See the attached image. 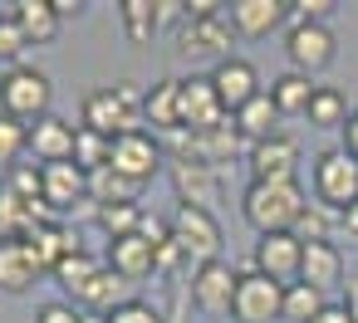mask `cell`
Segmentation results:
<instances>
[{
	"instance_id": "cell-22",
	"label": "cell",
	"mask_w": 358,
	"mask_h": 323,
	"mask_svg": "<svg viewBox=\"0 0 358 323\" xmlns=\"http://www.w3.org/2000/svg\"><path fill=\"white\" fill-rule=\"evenodd\" d=\"M25 240H30V250L40 255L45 274H55V264H59V260H69V255H79V250H84V245H79V235H74L69 225H59V220H45V225H35Z\"/></svg>"
},
{
	"instance_id": "cell-29",
	"label": "cell",
	"mask_w": 358,
	"mask_h": 323,
	"mask_svg": "<svg viewBox=\"0 0 358 323\" xmlns=\"http://www.w3.org/2000/svg\"><path fill=\"white\" fill-rule=\"evenodd\" d=\"M118 15H123V30H128V40H133V45H148V40L157 35V25H162L157 0H123Z\"/></svg>"
},
{
	"instance_id": "cell-5",
	"label": "cell",
	"mask_w": 358,
	"mask_h": 323,
	"mask_svg": "<svg viewBox=\"0 0 358 323\" xmlns=\"http://www.w3.org/2000/svg\"><path fill=\"white\" fill-rule=\"evenodd\" d=\"M314 196L329 211H348L358 201V157H348L343 147L319 152L314 157Z\"/></svg>"
},
{
	"instance_id": "cell-6",
	"label": "cell",
	"mask_w": 358,
	"mask_h": 323,
	"mask_svg": "<svg viewBox=\"0 0 358 323\" xmlns=\"http://www.w3.org/2000/svg\"><path fill=\"white\" fill-rule=\"evenodd\" d=\"M280 308H285V284H275V279H265V274L245 269V274H241V284H236L231 318H236V323H275V318H280Z\"/></svg>"
},
{
	"instance_id": "cell-27",
	"label": "cell",
	"mask_w": 358,
	"mask_h": 323,
	"mask_svg": "<svg viewBox=\"0 0 358 323\" xmlns=\"http://www.w3.org/2000/svg\"><path fill=\"white\" fill-rule=\"evenodd\" d=\"M138 196H143V181H128L113 167L89 172V201H99V206H138Z\"/></svg>"
},
{
	"instance_id": "cell-42",
	"label": "cell",
	"mask_w": 358,
	"mask_h": 323,
	"mask_svg": "<svg viewBox=\"0 0 358 323\" xmlns=\"http://www.w3.org/2000/svg\"><path fill=\"white\" fill-rule=\"evenodd\" d=\"M309 323H353V318L343 313V303H324V308H319V313H314Z\"/></svg>"
},
{
	"instance_id": "cell-40",
	"label": "cell",
	"mask_w": 358,
	"mask_h": 323,
	"mask_svg": "<svg viewBox=\"0 0 358 323\" xmlns=\"http://www.w3.org/2000/svg\"><path fill=\"white\" fill-rule=\"evenodd\" d=\"M334 15V0H294V20H309V25H324Z\"/></svg>"
},
{
	"instance_id": "cell-32",
	"label": "cell",
	"mask_w": 358,
	"mask_h": 323,
	"mask_svg": "<svg viewBox=\"0 0 358 323\" xmlns=\"http://www.w3.org/2000/svg\"><path fill=\"white\" fill-rule=\"evenodd\" d=\"M314 128H343L348 123V108H343V93L338 89H314V103H309V113H304Z\"/></svg>"
},
{
	"instance_id": "cell-7",
	"label": "cell",
	"mask_w": 358,
	"mask_h": 323,
	"mask_svg": "<svg viewBox=\"0 0 358 323\" xmlns=\"http://www.w3.org/2000/svg\"><path fill=\"white\" fill-rule=\"evenodd\" d=\"M226 118H231V113L221 108L211 74L182 79V133H211V128H221Z\"/></svg>"
},
{
	"instance_id": "cell-43",
	"label": "cell",
	"mask_w": 358,
	"mask_h": 323,
	"mask_svg": "<svg viewBox=\"0 0 358 323\" xmlns=\"http://www.w3.org/2000/svg\"><path fill=\"white\" fill-rule=\"evenodd\" d=\"M343 152L348 157H358V108L348 113V123H343Z\"/></svg>"
},
{
	"instance_id": "cell-8",
	"label": "cell",
	"mask_w": 358,
	"mask_h": 323,
	"mask_svg": "<svg viewBox=\"0 0 358 323\" xmlns=\"http://www.w3.org/2000/svg\"><path fill=\"white\" fill-rule=\"evenodd\" d=\"M113 172H123L128 181H152L157 167H162V142L143 128V133H128V137H113V157H108Z\"/></svg>"
},
{
	"instance_id": "cell-2",
	"label": "cell",
	"mask_w": 358,
	"mask_h": 323,
	"mask_svg": "<svg viewBox=\"0 0 358 323\" xmlns=\"http://www.w3.org/2000/svg\"><path fill=\"white\" fill-rule=\"evenodd\" d=\"M143 103L148 93H138L128 79L123 84H108V89H94L84 98V128L89 133H103V137H128V133H143Z\"/></svg>"
},
{
	"instance_id": "cell-3",
	"label": "cell",
	"mask_w": 358,
	"mask_h": 323,
	"mask_svg": "<svg viewBox=\"0 0 358 323\" xmlns=\"http://www.w3.org/2000/svg\"><path fill=\"white\" fill-rule=\"evenodd\" d=\"M50 98H55V84L50 74H40L35 64H15L6 79H0V113H10L15 123H40L50 113Z\"/></svg>"
},
{
	"instance_id": "cell-10",
	"label": "cell",
	"mask_w": 358,
	"mask_h": 323,
	"mask_svg": "<svg viewBox=\"0 0 358 323\" xmlns=\"http://www.w3.org/2000/svg\"><path fill=\"white\" fill-rule=\"evenodd\" d=\"M187 284H192V303H196L201 313H231L241 274H236L226 260H211V264L192 269V274H187Z\"/></svg>"
},
{
	"instance_id": "cell-44",
	"label": "cell",
	"mask_w": 358,
	"mask_h": 323,
	"mask_svg": "<svg viewBox=\"0 0 358 323\" xmlns=\"http://www.w3.org/2000/svg\"><path fill=\"white\" fill-rule=\"evenodd\" d=\"M338 220H343V230H348V235L358 240V201H353L348 211H338Z\"/></svg>"
},
{
	"instance_id": "cell-20",
	"label": "cell",
	"mask_w": 358,
	"mask_h": 323,
	"mask_svg": "<svg viewBox=\"0 0 358 323\" xmlns=\"http://www.w3.org/2000/svg\"><path fill=\"white\" fill-rule=\"evenodd\" d=\"M285 15H289L285 0H236V6H231V30L245 35V40H260V35L280 30Z\"/></svg>"
},
{
	"instance_id": "cell-18",
	"label": "cell",
	"mask_w": 358,
	"mask_h": 323,
	"mask_svg": "<svg viewBox=\"0 0 358 323\" xmlns=\"http://www.w3.org/2000/svg\"><path fill=\"white\" fill-rule=\"evenodd\" d=\"M294 167H299V147L285 133L250 147V181H294Z\"/></svg>"
},
{
	"instance_id": "cell-30",
	"label": "cell",
	"mask_w": 358,
	"mask_h": 323,
	"mask_svg": "<svg viewBox=\"0 0 358 323\" xmlns=\"http://www.w3.org/2000/svg\"><path fill=\"white\" fill-rule=\"evenodd\" d=\"M79 303H84L89 313H113L118 303H128V279H123V274H113V269L103 264V274L89 284V294H84Z\"/></svg>"
},
{
	"instance_id": "cell-35",
	"label": "cell",
	"mask_w": 358,
	"mask_h": 323,
	"mask_svg": "<svg viewBox=\"0 0 358 323\" xmlns=\"http://www.w3.org/2000/svg\"><path fill=\"white\" fill-rule=\"evenodd\" d=\"M0 186L15 191L20 201H45V172H40V167H25V162H20V167H10Z\"/></svg>"
},
{
	"instance_id": "cell-41",
	"label": "cell",
	"mask_w": 358,
	"mask_h": 323,
	"mask_svg": "<svg viewBox=\"0 0 358 323\" xmlns=\"http://www.w3.org/2000/svg\"><path fill=\"white\" fill-rule=\"evenodd\" d=\"M35 323H84V313H79L74 303H40Z\"/></svg>"
},
{
	"instance_id": "cell-19",
	"label": "cell",
	"mask_w": 358,
	"mask_h": 323,
	"mask_svg": "<svg viewBox=\"0 0 358 323\" xmlns=\"http://www.w3.org/2000/svg\"><path fill=\"white\" fill-rule=\"evenodd\" d=\"M157 240H148V235H123V240H108V269L113 274H123L128 284L133 279H148L152 269H157Z\"/></svg>"
},
{
	"instance_id": "cell-11",
	"label": "cell",
	"mask_w": 358,
	"mask_h": 323,
	"mask_svg": "<svg viewBox=\"0 0 358 323\" xmlns=\"http://www.w3.org/2000/svg\"><path fill=\"white\" fill-rule=\"evenodd\" d=\"M285 50H289V64H294L299 74H319V69L334 59V30H329V25L294 20V25H289V40H285Z\"/></svg>"
},
{
	"instance_id": "cell-34",
	"label": "cell",
	"mask_w": 358,
	"mask_h": 323,
	"mask_svg": "<svg viewBox=\"0 0 358 323\" xmlns=\"http://www.w3.org/2000/svg\"><path fill=\"white\" fill-rule=\"evenodd\" d=\"M25 147H30V128L15 123L10 113H0V172L20 167V152H25Z\"/></svg>"
},
{
	"instance_id": "cell-25",
	"label": "cell",
	"mask_w": 358,
	"mask_h": 323,
	"mask_svg": "<svg viewBox=\"0 0 358 323\" xmlns=\"http://www.w3.org/2000/svg\"><path fill=\"white\" fill-rule=\"evenodd\" d=\"M10 15H15V25H20V35L30 40V45H50L55 35H59V15H55V0H15L10 6Z\"/></svg>"
},
{
	"instance_id": "cell-24",
	"label": "cell",
	"mask_w": 358,
	"mask_h": 323,
	"mask_svg": "<svg viewBox=\"0 0 358 323\" xmlns=\"http://www.w3.org/2000/svg\"><path fill=\"white\" fill-rule=\"evenodd\" d=\"M143 118L157 128V133H182V79H162L148 89V103H143Z\"/></svg>"
},
{
	"instance_id": "cell-45",
	"label": "cell",
	"mask_w": 358,
	"mask_h": 323,
	"mask_svg": "<svg viewBox=\"0 0 358 323\" xmlns=\"http://www.w3.org/2000/svg\"><path fill=\"white\" fill-rule=\"evenodd\" d=\"M343 313L358 323V279H353V284H348V294H343Z\"/></svg>"
},
{
	"instance_id": "cell-9",
	"label": "cell",
	"mask_w": 358,
	"mask_h": 323,
	"mask_svg": "<svg viewBox=\"0 0 358 323\" xmlns=\"http://www.w3.org/2000/svg\"><path fill=\"white\" fill-rule=\"evenodd\" d=\"M299 260H304V240L285 230V235H260L255 240L250 269L265 274V279H275V284H294L299 279Z\"/></svg>"
},
{
	"instance_id": "cell-1",
	"label": "cell",
	"mask_w": 358,
	"mask_h": 323,
	"mask_svg": "<svg viewBox=\"0 0 358 323\" xmlns=\"http://www.w3.org/2000/svg\"><path fill=\"white\" fill-rule=\"evenodd\" d=\"M304 191L299 181H250L245 196H241V211L245 220L260 230V235H294V220L304 216Z\"/></svg>"
},
{
	"instance_id": "cell-39",
	"label": "cell",
	"mask_w": 358,
	"mask_h": 323,
	"mask_svg": "<svg viewBox=\"0 0 358 323\" xmlns=\"http://www.w3.org/2000/svg\"><path fill=\"white\" fill-rule=\"evenodd\" d=\"M108 323H162V313L152 303H143V299H128V303H118L108 313Z\"/></svg>"
},
{
	"instance_id": "cell-46",
	"label": "cell",
	"mask_w": 358,
	"mask_h": 323,
	"mask_svg": "<svg viewBox=\"0 0 358 323\" xmlns=\"http://www.w3.org/2000/svg\"><path fill=\"white\" fill-rule=\"evenodd\" d=\"M84 323H108V313H84Z\"/></svg>"
},
{
	"instance_id": "cell-21",
	"label": "cell",
	"mask_w": 358,
	"mask_h": 323,
	"mask_svg": "<svg viewBox=\"0 0 358 323\" xmlns=\"http://www.w3.org/2000/svg\"><path fill=\"white\" fill-rule=\"evenodd\" d=\"M231 123H236V133H241L250 147H260V142L280 137V108H275V98H270V93H255L241 113H231Z\"/></svg>"
},
{
	"instance_id": "cell-15",
	"label": "cell",
	"mask_w": 358,
	"mask_h": 323,
	"mask_svg": "<svg viewBox=\"0 0 358 323\" xmlns=\"http://www.w3.org/2000/svg\"><path fill=\"white\" fill-rule=\"evenodd\" d=\"M182 45V54L187 59H196V54H206V59H231V25L221 20V15H206V20H187L182 25V35H177Z\"/></svg>"
},
{
	"instance_id": "cell-38",
	"label": "cell",
	"mask_w": 358,
	"mask_h": 323,
	"mask_svg": "<svg viewBox=\"0 0 358 323\" xmlns=\"http://www.w3.org/2000/svg\"><path fill=\"white\" fill-rule=\"evenodd\" d=\"M25 35H20V25H15V15H0V64H10L15 69V59L25 54Z\"/></svg>"
},
{
	"instance_id": "cell-28",
	"label": "cell",
	"mask_w": 358,
	"mask_h": 323,
	"mask_svg": "<svg viewBox=\"0 0 358 323\" xmlns=\"http://www.w3.org/2000/svg\"><path fill=\"white\" fill-rule=\"evenodd\" d=\"M103 274V260L99 255H89V250H79V255H69V260H59L55 264V279L64 284V294H74V299H84L89 294V284Z\"/></svg>"
},
{
	"instance_id": "cell-17",
	"label": "cell",
	"mask_w": 358,
	"mask_h": 323,
	"mask_svg": "<svg viewBox=\"0 0 358 323\" xmlns=\"http://www.w3.org/2000/svg\"><path fill=\"white\" fill-rule=\"evenodd\" d=\"M74 137H79V128L64 123V118H55V113H45L40 123H30V152H35L45 167L74 162Z\"/></svg>"
},
{
	"instance_id": "cell-14",
	"label": "cell",
	"mask_w": 358,
	"mask_h": 323,
	"mask_svg": "<svg viewBox=\"0 0 358 323\" xmlns=\"http://www.w3.org/2000/svg\"><path fill=\"white\" fill-rule=\"evenodd\" d=\"M45 172V206L55 216H69L79 201H89V172L74 167V162H55V167H40Z\"/></svg>"
},
{
	"instance_id": "cell-36",
	"label": "cell",
	"mask_w": 358,
	"mask_h": 323,
	"mask_svg": "<svg viewBox=\"0 0 358 323\" xmlns=\"http://www.w3.org/2000/svg\"><path fill=\"white\" fill-rule=\"evenodd\" d=\"M99 225H103L113 240L138 235V225H143V206H99Z\"/></svg>"
},
{
	"instance_id": "cell-13",
	"label": "cell",
	"mask_w": 358,
	"mask_h": 323,
	"mask_svg": "<svg viewBox=\"0 0 358 323\" xmlns=\"http://www.w3.org/2000/svg\"><path fill=\"white\" fill-rule=\"evenodd\" d=\"M40 274L45 264L30 250V240H0V294H25L40 284Z\"/></svg>"
},
{
	"instance_id": "cell-37",
	"label": "cell",
	"mask_w": 358,
	"mask_h": 323,
	"mask_svg": "<svg viewBox=\"0 0 358 323\" xmlns=\"http://www.w3.org/2000/svg\"><path fill=\"white\" fill-rule=\"evenodd\" d=\"M329 230H334V211L324 206V201H309L304 206V216L294 220V235L309 245V240H329Z\"/></svg>"
},
{
	"instance_id": "cell-26",
	"label": "cell",
	"mask_w": 358,
	"mask_h": 323,
	"mask_svg": "<svg viewBox=\"0 0 358 323\" xmlns=\"http://www.w3.org/2000/svg\"><path fill=\"white\" fill-rule=\"evenodd\" d=\"M314 89H319V84H309V74L289 69V74H280V79L270 84V98H275L280 118H304L309 103H314Z\"/></svg>"
},
{
	"instance_id": "cell-16",
	"label": "cell",
	"mask_w": 358,
	"mask_h": 323,
	"mask_svg": "<svg viewBox=\"0 0 358 323\" xmlns=\"http://www.w3.org/2000/svg\"><path fill=\"white\" fill-rule=\"evenodd\" d=\"M211 84H216V98H221V108H226V113H241L255 93H265V89H260V79H255V69H250L245 59H236V54L216 64Z\"/></svg>"
},
{
	"instance_id": "cell-33",
	"label": "cell",
	"mask_w": 358,
	"mask_h": 323,
	"mask_svg": "<svg viewBox=\"0 0 358 323\" xmlns=\"http://www.w3.org/2000/svg\"><path fill=\"white\" fill-rule=\"evenodd\" d=\"M108 157H113V137L79 128V137H74V167H84V172H99V167H108Z\"/></svg>"
},
{
	"instance_id": "cell-4",
	"label": "cell",
	"mask_w": 358,
	"mask_h": 323,
	"mask_svg": "<svg viewBox=\"0 0 358 323\" xmlns=\"http://www.w3.org/2000/svg\"><path fill=\"white\" fill-rule=\"evenodd\" d=\"M167 230H172V240L182 245V255L192 260V269L211 264L216 250H221V225H216V216L201 211V206H177L172 220H167Z\"/></svg>"
},
{
	"instance_id": "cell-23",
	"label": "cell",
	"mask_w": 358,
	"mask_h": 323,
	"mask_svg": "<svg viewBox=\"0 0 358 323\" xmlns=\"http://www.w3.org/2000/svg\"><path fill=\"white\" fill-rule=\"evenodd\" d=\"M299 279L314 284V289H334L343 279V255L334 240H309L304 245V260H299Z\"/></svg>"
},
{
	"instance_id": "cell-31",
	"label": "cell",
	"mask_w": 358,
	"mask_h": 323,
	"mask_svg": "<svg viewBox=\"0 0 358 323\" xmlns=\"http://www.w3.org/2000/svg\"><path fill=\"white\" fill-rule=\"evenodd\" d=\"M324 303H329V299H324V289H314V284L294 279V284H285V308H280V318H289V323H309Z\"/></svg>"
},
{
	"instance_id": "cell-12",
	"label": "cell",
	"mask_w": 358,
	"mask_h": 323,
	"mask_svg": "<svg viewBox=\"0 0 358 323\" xmlns=\"http://www.w3.org/2000/svg\"><path fill=\"white\" fill-rule=\"evenodd\" d=\"M167 172H172V186H177L182 206L211 211V206L221 201V176H216V167H201V162H192V157H172Z\"/></svg>"
}]
</instances>
